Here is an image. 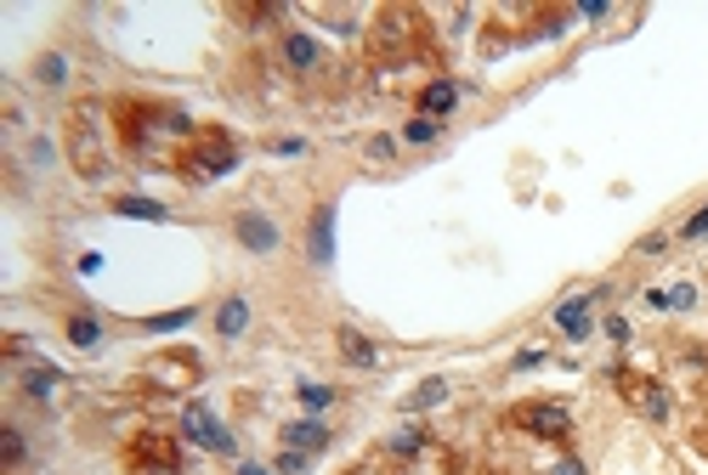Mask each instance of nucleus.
<instances>
[{
	"label": "nucleus",
	"mask_w": 708,
	"mask_h": 475,
	"mask_svg": "<svg viewBox=\"0 0 708 475\" xmlns=\"http://www.w3.org/2000/svg\"><path fill=\"white\" fill-rule=\"evenodd\" d=\"M114 119H119V136H125V148L130 153H148L153 142H187V136L198 130L193 119H187V108H176V102H137V96H125V102H114Z\"/></svg>",
	"instance_id": "f257e3e1"
},
{
	"label": "nucleus",
	"mask_w": 708,
	"mask_h": 475,
	"mask_svg": "<svg viewBox=\"0 0 708 475\" xmlns=\"http://www.w3.org/2000/svg\"><path fill=\"white\" fill-rule=\"evenodd\" d=\"M227 170H239V136L221 125H198L176 148V176L182 182H216Z\"/></svg>",
	"instance_id": "f03ea898"
},
{
	"label": "nucleus",
	"mask_w": 708,
	"mask_h": 475,
	"mask_svg": "<svg viewBox=\"0 0 708 475\" xmlns=\"http://www.w3.org/2000/svg\"><path fill=\"white\" fill-rule=\"evenodd\" d=\"M125 470L130 475H176L182 470V441L171 430H137L125 441Z\"/></svg>",
	"instance_id": "7ed1b4c3"
},
{
	"label": "nucleus",
	"mask_w": 708,
	"mask_h": 475,
	"mask_svg": "<svg viewBox=\"0 0 708 475\" xmlns=\"http://www.w3.org/2000/svg\"><path fill=\"white\" fill-rule=\"evenodd\" d=\"M504 425L511 430H522V436H533V441H567L572 436V414L561 402H516L511 414H504Z\"/></svg>",
	"instance_id": "20e7f679"
},
{
	"label": "nucleus",
	"mask_w": 708,
	"mask_h": 475,
	"mask_svg": "<svg viewBox=\"0 0 708 475\" xmlns=\"http://www.w3.org/2000/svg\"><path fill=\"white\" fill-rule=\"evenodd\" d=\"M69 159H75V170L85 182H96L109 170V148H103V136L91 130V102H80L75 119H69Z\"/></svg>",
	"instance_id": "39448f33"
},
{
	"label": "nucleus",
	"mask_w": 708,
	"mask_h": 475,
	"mask_svg": "<svg viewBox=\"0 0 708 475\" xmlns=\"http://www.w3.org/2000/svg\"><path fill=\"white\" fill-rule=\"evenodd\" d=\"M198 357L193 351H153L148 362H142V380L148 385H159V391H187V385H198Z\"/></svg>",
	"instance_id": "423d86ee"
},
{
	"label": "nucleus",
	"mask_w": 708,
	"mask_h": 475,
	"mask_svg": "<svg viewBox=\"0 0 708 475\" xmlns=\"http://www.w3.org/2000/svg\"><path fill=\"white\" fill-rule=\"evenodd\" d=\"M613 380H618V396L635 407V414H647L652 425L669 419V391H663L658 380H647V373H629V368H618Z\"/></svg>",
	"instance_id": "0eeeda50"
},
{
	"label": "nucleus",
	"mask_w": 708,
	"mask_h": 475,
	"mask_svg": "<svg viewBox=\"0 0 708 475\" xmlns=\"http://www.w3.org/2000/svg\"><path fill=\"white\" fill-rule=\"evenodd\" d=\"M182 436L193 441V448H205V453H232V448H239V441L221 430V419L210 414L205 402H187V407H182Z\"/></svg>",
	"instance_id": "6e6552de"
},
{
	"label": "nucleus",
	"mask_w": 708,
	"mask_h": 475,
	"mask_svg": "<svg viewBox=\"0 0 708 475\" xmlns=\"http://www.w3.org/2000/svg\"><path fill=\"white\" fill-rule=\"evenodd\" d=\"M278 62L289 68L295 80H312V74H323L329 68V51L312 40V34H300V28H289L284 40H278Z\"/></svg>",
	"instance_id": "1a4fd4ad"
},
{
	"label": "nucleus",
	"mask_w": 708,
	"mask_h": 475,
	"mask_svg": "<svg viewBox=\"0 0 708 475\" xmlns=\"http://www.w3.org/2000/svg\"><path fill=\"white\" fill-rule=\"evenodd\" d=\"M454 108H459V80H448V74L425 80L420 96H414V114H420V119H436V125H443Z\"/></svg>",
	"instance_id": "9d476101"
},
{
	"label": "nucleus",
	"mask_w": 708,
	"mask_h": 475,
	"mask_svg": "<svg viewBox=\"0 0 708 475\" xmlns=\"http://www.w3.org/2000/svg\"><path fill=\"white\" fill-rule=\"evenodd\" d=\"M232 232H239V244L250 255H273L278 250V227L266 221L261 210H239V216H232Z\"/></svg>",
	"instance_id": "9b49d317"
},
{
	"label": "nucleus",
	"mask_w": 708,
	"mask_h": 475,
	"mask_svg": "<svg viewBox=\"0 0 708 475\" xmlns=\"http://www.w3.org/2000/svg\"><path fill=\"white\" fill-rule=\"evenodd\" d=\"M595 294H601V289H579V294H567V300L556 305V312H550V317H556V328H561V334H572V339H590V305H595Z\"/></svg>",
	"instance_id": "f8f14e48"
},
{
	"label": "nucleus",
	"mask_w": 708,
	"mask_h": 475,
	"mask_svg": "<svg viewBox=\"0 0 708 475\" xmlns=\"http://www.w3.org/2000/svg\"><path fill=\"white\" fill-rule=\"evenodd\" d=\"M334 351H341V362H352V368H375L380 362V346L363 328H352V323L334 328Z\"/></svg>",
	"instance_id": "ddd939ff"
},
{
	"label": "nucleus",
	"mask_w": 708,
	"mask_h": 475,
	"mask_svg": "<svg viewBox=\"0 0 708 475\" xmlns=\"http://www.w3.org/2000/svg\"><path fill=\"white\" fill-rule=\"evenodd\" d=\"M307 255L318 266L334 260V204H318V216H312V232H307Z\"/></svg>",
	"instance_id": "4468645a"
},
{
	"label": "nucleus",
	"mask_w": 708,
	"mask_h": 475,
	"mask_svg": "<svg viewBox=\"0 0 708 475\" xmlns=\"http://www.w3.org/2000/svg\"><path fill=\"white\" fill-rule=\"evenodd\" d=\"M28 470V436L18 425H0V475H23Z\"/></svg>",
	"instance_id": "2eb2a0df"
},
{
	"label": "nucleus",
	"mask_w": 708,
	"mask_h": 475,
	"mask_svg": "<svg viewBox=\"0 0 708 475\" xmlns=\"http://www.w3.org/2000/svg\"><path fill=\"white\" fill-rule=\"evenodd\" d=\"M284 441H289L295 453H323L329 448V430L318 419H295V425H284Z\"/></svg>",
	"instance_id": "dca6fc26"
},
{
	"label": "nucleus",
	"mask_w": 708,
	"mask_h": 475,
	"mask_svg": "<svg viewBox=\"0 0 708 475\" xmlns=\"http://www.w3.org/2000/svg\"><path fill=\"white\" fill-rule=\"evenodd\" d=\"M244 323H250L244 294H227V300H221V312H216V334H221V339H239V334H244Z\"/></svg>",
	"instance_id": "f3484780"
},
{
	"label": "nucleus",
	"mask_w": 708,
	"mask_h": 475,
	"mask_svg": "<svg viewBox=\"0 0 708 475\" xmlns=\"http://www.w3.org/2000/svg\"><path fill=\"white\" fill-rule=\"evenodd\" d=\"M62 334H69V346H80V351H96V346H103V323L85 317V312H75L69 323H62Z\"/></svg>",
	"instance_id": "a211bd4d"
},
{
	"label": "nucleus",
	"mask_w": 708,
	"mask_h": 475,
	"mask_svg": "<svg viewBox=\"0 0 708 475\" xmlns=\"http://www.w3.org/2000/svg\"><path fill=\"white\" fill-rule=\"evenodd\" d=\"M114 216H130V221H171V210H164V204H153V198H137V193L114 198Z\"/></svg>",
	"instance_id": "6ab92c4d"
},
{
	"label": "nucleus",
	"mask_w": 708,
	"mask_h": 475,
	"mask_svg": "<svg viewBox=\"0 0 708 475\" xmlns=\"http://www.w3.org/2000/svg\"><path fill=\"white\" fill-rule=\"evenodd\" d=\"M431 448V430L425 425H402L391 441H386V453H397V459H414V453H425Z\"/></svg>",
	"instance_id": "aec40b11"
},
{
	"label": "nucleus",
	"mask_w": 708,
	"mask_h": 475,
	"mask_svg": "<svg viewBox=\"0 0 708 475\" xmlns=\"http://www.w3.org/2000/svg\"><path fill=\"white\" fill-rule=\"evenodd\" d=\"M57 385H62V373H57V368H46V362L23 373V396H28V402H52V391H57Z\"/></svg>",
	"instance_id": "412c9836"
},
{
	"label": "nucleus",
	"mask_w": 708,
	"mask_h": 475,
	"mask_svg": "<svg viewBox=\"0 0 708 475\" xmlns=\"http://www.w3.org/2000/svg\"><path fill=\"white\" fill-rule=\"evenodd\" d=\"M35 80H41V85H62V80H69V57H62V51H46L41 68H35Z\"/></svg>",
	"instance_id": "4be33fe9"
},
{
	"label": "nucleus",
	"mask_w": 708,
	"mask_h": 475,
	"mask_svg": "<svg viewBox=\"0 0 708 475\" xmlns=\"http://www.w3.org/2000/svg\"><path fill=\"white\" fill-rule=\"evenodd\" d=\"M436 136H443L436 119H409V125H402V142H409V148H425V142H436Z\"/></svg>",
	"instance_id": "5701e85b"
},
{
	"label": "nucleus",
	"mask_w": 708,
	"mask_h": 475,
	"mask_svg": "<svg viewBox=\"0 0 708 475\" xmlns=\"http://www.w3.org/2000/svg\"><path fill=\"white\" fill-rule=\"evenodd\" d=\"M193 323V305H182V312H159V317H148V334H176V328H187Z\"/></svg>",
	"instance_id": "b1692460"
},
{
	"label": "nucleus",
	"mask_w": 708,
	"mask_h": 475,
	"mask_svg": "<svg viewBox=\"0 0 708 475\" xmlns=\"http://www.w3.org/2000/svg\"><path fill=\"white\" fill-rule=\"evenodd\" d=\"M448 396V380H425L414 396H409V407H414V414H420V407H436V402H443Z\"/></svg>",
	"instance_id": "393cba45"
},
{
	"label": "nucleus",
	"mask_w": 708,
	"mask_h": 475,
	"mask_svg": "<svg viewBox=\"0 0 708 475\" xmlns=\"http://www.w3.org/2000/svg\"><path fill=\"white\" fill-rule=\"evenodd\" d=\"M669 305H674V312H692V305H697V289H692V283H674V289H669Z\"/></svg>",
	"instance_id": "a878e982"
},
{
	"label": "nucleus",
	"mask_w": 708,
	"mask_h": 475,
	"mask_svg": "<svg viewBox=\"0 0 708 475\" xmlns=\"http://www.w3.org/2000/svg\"><path fill=\"white\" fill-rule=\"evenodd\" d=\"M300 402H307V407H329V402H334V391H329V385H312V380H307V385H300Z\"/></svg>",
	"instance_id": "bb28decb"
},
{
	"label": "nucleus",
	"mask_w": 708,
	"mask_h": 475,
	"mask_svg": "<svg viewBox=\"0 0 708 475\" xmlns=\"http://www.w3.org/2000/svg\"><path fill=\"white\" fill-rule=\"evenodd\" d=\"M545 475H590V470H584L579 459H572V453H567V459H556V464H550Z\"/></svg>",
	"instance_id": "cd10ccee"
},
{
	"label": "nucleus",
	"mask_w": 708,
	"mask_h": 475,
	"mask_svg": "<svg viewBox=\"0 0 708 475\" xmlns=\"http://www.w3.org/2000/svg\"><path fill=\"white\" fill-rule=\"evenodd\" d=\"M669 250V238L663 232H652V238H640V255H663Z\"/></svg>",
	"instance_id": "c85d7f7f"
},
{
	"label": "nucleus",
	"mask_w": 708,
	"mask_h": 475,
	"mask_svg": "<svg viewBox=\"0 0 708 475\" xmlns=\"http://www.w3.org/2000/svg\"><path fill=\"white\" fill-rule=\"evenodd\" d=\"M681 232H686V238H703V232H708V210H697V216H692Z\"/></svg>",
	"instance_id": "c756f323"
},
{
	"label": "nucleus",
	"mask_w": 708,
	"mask_h": 475,
	"mask_svg": "<svg viewBox=\"0 0 708 475\" xmlns=\"http://www.w3.org/2000/svg\"><path fill=\"white\" fill-rule=\"evenodd\" d=\"M368 159H391V136H375V142H368Z\"/></svg>",
	"instance_id": "7c9ffc66"
},
{
	"label": "nucleus",
	"mask_w": 708,
	"mask_h": 475,
	"mask_svg": "<svg viewBox=\"0 0 708 475\" xmlns=\"http://www.w3.org/2000/svg\"><path fill=\"white\" fill-rule=\"evenodd\" d=\"M300 464H307V453H295V448H289V453H284V459H278V470H289V475H295V470H300Z\"/></svg>",
	"instance_id": "2f4dec72"
},
{
	"label": "nucleus",
	"mask_w": 708,
	"mask_h": 475,
	"mask_svg": "<svg viewBox=\"0 0 708 475\" xmlns=\"http://www.w3.org/2000/svg\"><path fill=\"white\" fill-rule=\"evenodd\" d=\"M352 475H391V470H386V464H357Z\"/></svg>",
	"instance_id": "473e14b6"
},
{
	"label": "nucleus",
	"mask_w": 708,
	"mask_h": 475,
	"mask_svg": "<svg viewBox=\"0 0 708 475\" xmlns=\"http://www.w3.org/2000/svg\"><path fill=\"white\" fill-rule=\"evenodd\" d=\"M239 475H266V470H261V464H244V470H239Z\"/></svg>",
	"instance_id": "72a5a7b5"
}]
</instances>
